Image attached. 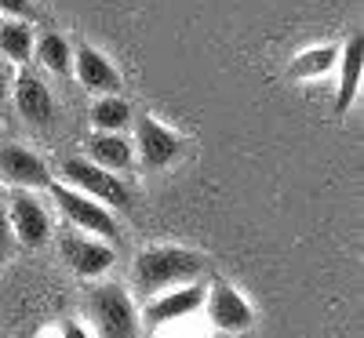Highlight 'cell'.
Here are the masks:
<instances>
[{
	"instance_id": "18",
	"label": "cell",
	"mask_w": 364,
	"mask_h": 338,
	"mask_svg": "<svg viewBox=\"0 0 364 338\" xmlns=\"http://www.w3.org/2000/svg\"><path fill=\"white\" fill-rule=\"evenodd\" d=\"M33 48H37V62H41L48 73H55V77L73 73V48H70L66 37L44 33L41 40H33Z\"/></svg>"
},
{
	"instance_id": "15",
	"label": "cell",
	"mask_w": 364,
	"mask_h": 338,
	"mask_svg": "<svg viewBox=\"0 0 364 338\" xmlns=\"http://www.w3.org/2000/svg\"><path fill=\"white\" fill-rule=\"evenodd\" d=\"M33 22L29 18H0V58L11 66H26L33 55Z\"/></svg>"
},
{
	"instance_id": "19",
	"label": "cell",
	"mask_w": 364,
	"mask_h": 338,
	"mask_svg": "<svg viewBox=\"0 0 364 338\" xmlns=\"http://www.w3.org/2000/svg\"><path fill=\"white\" fill-rule=\"evenodd\" d=\"M33 8L29 0H0V18H29Z\"/></svg>"
},
{
	"instance_id": "8",
	"label": "cell",
	"mask_w": 364,
	"mask_h": 338,
	"mask_svg": "<svg viewBox=\"0 0 364 338\" xmlns=\"http://www.w3.org/2000/svg\"><path fill=\"white\" fill-rule=\"evenodd\" d=\"M132 124H135L132 146H135V157L142 160V168L161 171V168H171L182 157V135H175L168 124H161L154 116H139Z\"/></svg>"
},
{
	"instance_id": "14",
	"label": "cell",
	"mask_w": 364,
	"mask_h": 338,
	"mask_svg": "<svg viewBox=\"0 0 364 338\" xmlns=\"http://www.w3.org/2000/svg\"><path fill=\"white\" fill-rule=\"evenodd\" d=\"M87 160L106 171H128L135 160V146L124 131H95L87 138Z\"/></svg>"
},
{
	"instance_id": "17",
	"label": "cell",
	"mask_w": 364,
	"mask_h": 338,
	"mask_svg": "<svg viewBox=\"0 0 364 338\" xmlns=\"http://www.w3.org/2000/svg\"><path fill=\"white\" fill-rule=\"evenodd\" d=\"M91 128L95 131H128L132 128V106L120 99V95H99L91 102Z\"/></svg>"
},
{
	"instance_id": "4",
	"label": "cell",
	"mask_w": 364,
	"mask_h": 338,
	"mask_svg": "<svg viewBox=\"0 0 364 338\" xmlns=\"http://www.w3.org/2000/svg\"><path fill=\"white\" fill-rule=\"evenodd\" d=\"M51 200L58 204V211H63V219L77 229V233H87V236H102V240H113L117 236V219L109 214L106 204L91 200L70 186H63V182H51Z\"/></svg>"
},
{
	"instance_id": "7",
	"label": "cell",
	"mask_w": 364,
	"mask_h": 338,
	"mask_svg": "<svg viewBox=\"0 0 364 338\" xmlns=\"http://www.w3.org/2000/svg\"><path fill=\"white\" fill-rule=\"evenodd\" d=\"M58 255H63L70 273L80 276V280H99L117 262V251L109 244L102 236H87V233H66L63 244H58Z\"/></svg>"
},
{
	"instance_id": "12",
	"label": "cell",
	"mask_w": 364,
	"mask_h": 338,
	"mask_svg": "<svg viewBox=\"0 0 364 338\" xmlns=\"http://www.w3.org/2000/svg\"><path fill=\"white\" fill-rule=\"evenodd\" d=\"M73 77L84 91H91V95H117V91L124 87L120 73L113 70V62L91 44L73 48Z\"/></svg>"
},
{
	"instance_id": "2",
	"label": "cell",
	"mask_w": 364,
	"mask_h": 338,
	"mask_svg": "<svg viewBox=\"0 0 364 338\" xmlns=\"http://www.w3.org/2000/svg\"><path fill=\"white\" fill-rule=\"evenodd\" d=\"M84 310H87L91 327H95V338H139V331H142L135 298L120 284L91 288Z\"/></svg>"
},
{
	"instance_id": "11",
	"label": "cell",
	"mask_w": 364,
	"mask_h": 338,
	"mask_svg": "<svg viewBox=\"0 0 364 338\" xmlns=\"http://www.w3.org/2000/svg\"><path fill=\"white\" fill-rule=\"evenodd\" d=\"M11 102L18 109V116L26 120L29 128H51V120H55V99H51V91L48 84L37 77V73H29L22 70L11 84Z\"/></svg>"
},
{
	"instance_id": "21",
	"label": "cell",
	"mask_w": 364,
	"mask_h": 338,
	"mask_svg": "<svg viewBox=\"0 0 364 338\" xmlns=\"http://www.w3.org/2000/svg\"><path fill=\"white\" fill-rule=\"evenodd\" d=\"M11 222H8V197L0 193V251H8V244H11Z\"/></svg>"
},
{
	"instance_id": "1",
	"label": "cell",
	"mask_w": 364,
	"mask_h": 338,
	"mask_svg": "<svg viewBox=\"0 0 364 338\" xmlns=\"http://www.w3.org/2000/svg\"><path fill=\"white\" fill-rule=\"evenodd\" d=\"M204 273H208L204 255H197L190 248H178V244H157V248H146V251L135 255L132 288L139 295L154 298V295H161L168 288L204 280Z\"/></svg>"
},
{
	"instance_id": "3",
	"label": "cell",
	"mask_w": 364,
	"mask_h": 338,
	"mask_svg": "<svg viewBox=\"0 0 364 338\" xmlns=\"http://www.w3.org/2000/svg\"><path fill=\"white\" fill-rule=\"evenodd\" d=\"M58 178H63V186L91 197V200H99L106 207H128L132 204V190L120 182L113 171L99 168V164H91L87 157H70L63 160V168H58Z\"/></svg>"
},
{
	"instance_id": "13",
	"label": "cell",
	"mask_w": 364,
	"mask_h": 338,
	"mask_svg": "<svg viewBox=\"0 0 364 338\" xmlns=\"http://www.w3.org/2000/svg\"><path fill=\"white\" fill-rule=\"evenodd\" d=\"M339 87H336V113L343 116L353 102H357V91H360V77H364V40L360 33H353L343 48H339Z\"/></svg>"
},
{
	"instance_id": "5",
	"label": "cell",
	"mask_w": 364,
	"mask_h": 338,
	"mask_svg": "<svg viewBox=\"0 0 364 338\" xmlns=\"http://www.w3.org/2000/svg\"><path fill=\"white\" fill-rule=\"evenodd\" d=\"M200 310L208 313V324L223 331V334H245L255 327V310H252V302L240 295L237 288L215 280L208 291H204V305Z\"/></svg>"
},
{
	"instance_id": "20",
	"label": "cell",
	"mask_w": 364,
	"mask_h": 338,
	"mask_svg": "<svg viewBox=\"0 0 364 338\" xmlns=\"http://www.w3.org/2000/svg\"><path fill=\"white\" fill-rule=\"evenodd\" d=\"M11 84H15L11 62H4V58H0V109H4V106H8V99H11Z\"/></svg>"
},
{
	"instance_id": "16",
	"label": "cell",
	"mask_w": 364,
	"mask_h": 338,
	"mask_svg": "<svg viewBox=\"0 0 364 338\" xmlns=\"http://www.w3.org/2000/svg\"><path fill=\"white\" fill-rule=\"evenodd\" d=\"M336 58H339V48L336 44H317V48H306L291 58L288 66V77L291 80H317V77H328L336 70Z\"/></svg>"
},
{
	"instance_id": "6",
	"label": "cell",
	"mask_w": 364,
	"mask_h": 338,
	"mask_svg": "<svg viewBox=\"0 0 364 338\" xmlns=\"http://www.w3.org/2000/svg\"><path fill=\"white\" fill-rule=\"evenodd\" d=\"M8 222H11V236L22 248H44L51 240V214L48 207L37 200L33 190H11L8 197Z\"/></svg>"
},
{
	"instance_id": "10",
	"label": "cell",
	"mask_w": 364,
	"mask_h": 338,
	"mask_svg": "<svg viewBox=\"0 0 364 338\" xmlns=\"http://www.w3.org/2000/svg\"><path fill=\"white\" fill-rule=\"evenodd\" d=\"M0 186L8 190H48L51 186V168L26 146H0Z\"/></svg>"
},
{
	"instance_id": "22",
	"label": "cell",
	"mask_w": 364,
	"mask_h": 338,
	"mask_svg": "<svg viewBox=\"0 0 364 338\" xmlns=\"http://www.w3.org/2000/svg\"><path fill=\"white\" fill-rule=\"evenodd\" d=\"M58 338H91V331H87L80 320H63V327H58Z\"/></svg>"
},
{
	"instance_id": "9",
	"label": "cell",
	"mask_w": 364,
	"mask_h": 338,
	"mask_svg": "<svg viewBox=\"0 0 364 338\" xmlns=\"http://www.w3.org/2000/svg\"><path fill=\"white\" fill-rule=\"evenodd\" d=\"M204 291H208L204 280L168 288V291H161V295H154L146 302V310H142L139 320H146L149 327H168V324H178V320H190L204 305Z\"/></svg>"
}]
</instances>
